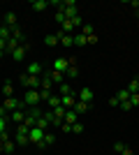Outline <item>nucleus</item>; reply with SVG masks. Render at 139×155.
Segmentation results:
<instances>
[{
    "label": "nucleus",
    "mask_w": 139,
    "mask_h": 155,
    "mask_svg": "<svg viewBox=\"0 0 139 155\" xmlns=\"http://www.w3.org/2000/svg\"><path fill=\"white\" fill-rule=\"evenodd\" d=\"M0 118H9V116H7V109L2 107V104H0Z\"/></svg>",
    "instance_id": "nucleus-42"
},
{
    "label": "nucleus",
    "mask_w": 139,
    "mask_h": 155,
    "mask_svg": "<svg viewBox=\"0 0 139 155\" xmlns=\"http://www.w3.org/2000/svg\"><path fill=\"white\" fill-rule=\"evenodd\" d=\"M46 74H49V77H51V81H56V84H63V79H65V74H63V72H56V70H49Z\"/></svg>",
    "instance_id": "nucleus-17"
},
{
    "label": "nucleus",
    "mask_w": 139,
    "mask_h": 155,
    "mask_svg": "<svg viewBox=\"0 0 139 155\" xmlns=\"http://www.w3.org/2000/svg\"><path fill=\"white\" fill-rule=\"evenodd\" d=\"M14 143H16V146H26V143H30V139H28V134H19V132H16V134H14Z\"/></svg>",
    "instance_id": "nucleus-19"
},
{
    "label": "nucleus",
    "mask_w": 139,
    "mask_h": 155,
    "mask_svg": "<svg viewBox=\"0 0 139 155\" xmlns=\"http://www.w3.org/2000/svg\"><path fill=\"white\" fill-rule=\"evenodd\" d=\"M81 132H84V125H81L79 120H77V123L72 125V134H81Z\"/></svg>",
    "instance_id": "nucleus-33"
},
{
    "label": "nucleus",
    "mask_w": 139,
    "mask_h": 155,
    "mask_svg": "<svg viewBox=\"0 0 139 155\" xmlns=\"http://www.w3.org/2000/svg\"><path fill=\"white\" fill-rule=\"evenodd\" d=\"M72 26H74V28L84 26V19H81V16H74V19H72Z\"/></svg>",
    "instance_id": "nucleus-38"
},
{
    "label": "nucleus",
    "mask_w": 139,
    "mask_h": 155,
    "mask_svg": "<svg viewBox=\"0 0 139 155\" xmlns=\"http://www.w3.org/2000/svg\"><path fill=\"white\" fill-rule=\"evenodd\" d=\"M19 81L26 86L28 91H40V88H42V77H30V74H21Z\"/></svg>",
    "instance_id": "nucleus-1"
},
{
    "label": "nucleus",
    "mask_w": 139,
    "mask_h": 155,
    "mask_svg": "<svg viewBox=\"0 0 139 155\" xmlns=\"http://www.w3.org/2000/svg\"><path fill=\"white\" fill-rule=\"evenodd\" d=\"M123 148H125V143H123V141H116V143H114V150H116V153H123Z\"/></svg>",
    "instance_id": "nucleus-36"
},
{
    "label": "nucleus",
    "mask_w": 139,
    "mask_h": 155,
    "mask_svg": "<svg viewBox=\"0 0 139 155\" xmlns=\"http://www.w3.org/2000/svg\"><path fill=\"white\" fill-rule=\"evenodd\" d=\"M77 77H79V67H77V65H70L67 72H65V79H70V84H72V79H77Z\"/></svg>",
    "instance_id": "nucleus-15"
},
{
    "label": "nucleus",
    "mask_w": 139,
    "mask_h": 155,
    "mask_svg": "<svg viewBox=\"0 0 139 155\" xmlns=\"http://www.w3.org/2000/svg\"><path fill=\"white\" fill-rule=\"evenodd\" d=\"M127 91H130V95H134V93H139V79H132V81L127 84Z\"/></svg>",
    "instance_id": "nucleus-29"
},
{
    "label": "nucleus",
    "mask_w": 139,
    "mask_h": 155,
    "mask_svg": "<svg viewBox=\"0 0 139 155\" xmlns=\"http://www.w3.org/2000/svg\"><path fill=\"white\" fill-rule=\"evenodd\" d=\"M60 30L65 32V35H72V30H74V26H72V21H65L63 26H60Z\"/></svg>",
    "instance_id": "nucleus-31"
},
{
    "label": "nucleus",
    "mask_w": 139,
    "mask_h": 155,
    "mask_svg": "<svg viewBox=\"0 0 139 155\" xmlns=\"http://www.w3.org/2000/svg\"><path fill=\"white\" fill-rule=\"evenodd\" d=\"M26 51H28V44H19V46H16V49L12 51L14 63H23V58H26Z\"/></svg>",
    "instance_id": "nucleus-5"
},
{
    "label": "nucleus",
    "mask_w": 139,
    "mask_h": 155,
    "mask_svg": "<svg viewBox=\"0 0 139 155\" xmlns=\"http://www.w3.org/2000/svg\"><path fill=\"white\" fill-rule=\"evenodd\" d=\"M116 97H118V102H127V100H130V91H127V88H121V91L116 93Z\"/></svg>",
    "instance_id": "nucleus-27"
},
{
    "label": "nucleus",
    "mask_w": 139,
    "mask_h": 155,
    "mask_svg": "<svg viewBox=\"0 0 139 155\" xmlns=\"http://www.w3.org/2000/svg\"><path fill=\"white\" fill-rule=\"evenodd\" d=\"M7 130V118H0V134Z\"/></svg>",
    "instance_id": "nucleus-40"
},
{
    "label": "nucleus",
    "mask_w": 139,
    "mask_h": 155,
    "mask_svg": "<svg viewBox=\"0 0 139 155\" xmlns=\"http://www.w3.org/2000/svg\"><path fill=\"white\" fill-rule=\"evenodd\" d=\"M44 44L46 46H56V44H58V37H56V35H46V37H44Z\"/></svg>",
    "instance_id": "nucleus-32"
},
{
    "label": "nucleus",
    "mask_w": 139,
    "mask_h": 155,
    "mask_svg": "<svg viewBox=\"0 0 139 155\" xmlns=\"http://www.w3.org/2000/svg\"><path fill=\"white\" fill-rule=\"evenodd\" d=\"M81 35H86V37L95 35V26H91V23H84V26H81Z\"/></svg>",
    "instance_id": "nucleus-26"
},
{
    "label": "nucleus",
    "mask_w": 139,
    "mask_h": 155,
    "mask_svg": "<svg viewBox=\"0 0 139 155\" xmlns=\"http://www.w3.org/2000/svg\"><path fill=\"white\" fill-rule=\"evenodd\" d=\"M46 7H49L46 0H35V2H33V9H35V12H44Z\"/></svg>",
    "instance_id": "nucleus-22"
},
{
    "label": "nucleus",
    "mask_w": 139,
    "mask_h": 155,
    "mask_svg": "<svg viewBox=\"0 0 139 155\" xmlns=\"http://www.w3.org/2000/svg\"><path fill=\"white\" fill-rule=\"evenodd\" d=\"M46 102H49V107H51V109H56V107H60V95H53V93H51V97H49Z\"/></svg>",
    "instance_id": "nucleus-28"
},
{
    "label": "nucleus",
    "mask_w": 139,
    "mask_h": 155,
    "mask_svg": "<svg viewBox=\"0 0 139 155\" xmlns=\"http://www.w3.org/2000/svg\"><path fill=\"white\" fill-rule=\"evenodd\" d=\"M60 132H63V134H72V125L63 123V125H60Z\"/></svg>",
    "instance_id": "nucleus-34"
},
{
    "label": "nucleus",
    "mask_w": 139,
    "mask_h": 155,
    "mask_svg": "<svg viewBox=\"0 0 139 155\" xmlns=\"http://www.w3.org/2000/svg\"><path fill=\"white\" fill-rule=\"evenodd\" d=\"M60 95H77V93H74L72 84H67V81H63V84H60Z\"/></svg>",
    "instance_id": "nucleus-18"
},
{
    "label": "nucleus",
    "mask_w": 139,
    "mask_h": 155,
    "mask_svg": "<svg viewBox=\"0 0 139 155\" xmlns=\"http://www.w3.org/2000/svg\"><path fill=\"white\" fill-rule=\"evenodd\" d=\"M9 37H12V28H7V26H0V39L9 42Z\"/></svg>",
    "instance_id": "nucleus-23"
},
{
    "label": "nucleus",
    "mask_w": 139,
    "mask_h": 155,
    "mask_svg": "<svg viewBox=\"0 0 139 155\" xmlns=\"http://www.w3.org/2000/svg\"><path fill=\"white\" fill-rule=\"evenodd\" d=\"M121 155H134V153H132V148H123V153H121Z\"/></svg>",
    "instance_id": "nucleus-43"
},
{
    "label": "nucleus",
    "mask_w": 139,
    "mask_h": 155,
    "mask_svg": "<svg viewBox=\"0 0 139 155\" xmlns=\"http://www.w3.org/2000/svg\"><path fill=\"white\" fill-rule=\"evenodd\" d=\"M12 39L14 42H19V44H26V35L21 28H12Z\"/></svg>",
    "instance_id": "nucleus-12"
},
{
    "label": "nucleus",
    "mask_w": 139,
    "mask_h": 155,
    "mask_svg": "<svg viewBox=\"0 0 139 155\" xmlns=\"http://www.w3.org/2000/svg\"><path fill=\"white\" fill-rule=\"evenodd\" d=\"M74 111H77L79 116H84L86 111H91V104H88V102H81V100H77V104H74Z\"/></svg>",
    "instance_id": "nucleus-13"
},
{
    "label": "nucleus",
    "mask_w": 139,
    "mask_h": 155,
    "mask_svg": "<svg viewBox=\"0 0 139 155\" xmlns=\"http://www.w3.org/2000/svg\"><path fill=\"white\" fill-rule=\"evenodd\" d=\"M130 104H132V107H139V93L130 95Z\"/></svg>",
    "instance_id": "nucleus-37"
},
{
    "label": "nucleus",
    "mask_w": 139,
    "mask_h": 155,
    "mask_svg": "<svg viewBox=\"0 0 139 155\" xmlns=\"http://www.w3.org/2000/svg\"><path fill=\"white\" fill-rule=\"evenodd\" d=\"M14 146H16V143H14V139H7V141L2 143V148H0V150L9 155V153H14Z\"/></svg>",
    "instance_id": "nucleus-21"
},
{
    "label": "nucleus",
    "mask_w": 139,
    "mask_h": 155,
    "mask_svg": "<svg viewBox=\"0 0 139 155\" xmlns=\"http://www.w3.org/2000/svg\"><path fill=\"white\" fill-rule=\"evenodd\" d=\"M56 21H58V23H60V26H63V23H65V14H63V9H58V14H56Z\"/></svg>",
    "instance_id": "nucleus-35"
},
{
    "label": "nucleus",
    "mask_w": 139,
    "mask_h": 155,
    "mask_svg": "<svg viewBox=\"0 0 139 155\" xmlns=\"http://www.w3.org/2000/svg\"><path fill=\"white\" fill-rule=\"evenodd\" d=\"M74 104H77V95H60V107L74 109Z\"/></svg>",
    "instance_id": "nucleus-9"
},
{
    "label": "nucleus",
    "mask_w": 139,
    "mask_h": 155,
    "mask_svg": "<svg viewBox=\"0 0 139 155\" xmlns=\"http://www.w3.org/2000/svg\"><path fill=\"white\" fill-rule=\"evenodd\" d=\"M9 118H12V120H14V123H23V120H26V111H23V109H16V111H12V116H9Z\"/></svg>",
    "instance_id": "nucleus-14"
},
{
    "label": "nucleus",
    "mask_w": 139,
    "mask_h": 155,
    "mask_svg": "<svg viewBox=\"0 0 139 155\" xmlns=\"http://www.w3.org/2000/svg\"><path fill=\"white\" fill-rule=\"evenodd\" d=\"M2 56H5V51H0V58H2Z\"/></svg>",
    "instance_id": "nucleus-45"
},
{
    "label": "nucleus",
    "mask_w": 139,
    "mask_h": 155,
    "mask_svg": "<svg viewBox=\"0 0 139 155\" xmlns=\"http://www.w3.org/2000/svg\"><path fill=\"white\" fill-rule=\"evenodd\" d=\"M86 44H88L86 35H81V32H79V35H74V46H86Z\"/></svg>",
    "instance_id": "nucleus-24"
},
{
    "label": "nucleus",
    "mask_w": 139,
    "mask_h": 155,
    "mask_svg": "<svg viewBox=\"0 0 139 155\" xmlns=\"http://www.w3.org/2000/svg\"><path fill=\"white\" fill-rule=\"evenodd\" d=\"M42 100H40V91H26V95H23V104L26 107H37Z\"/></svg>",
    "instance_id": "nucleus-2"
},
{
    "label": "nucleus",
    "mask_w": 139,
    "mask_h": 155,
    "mask_svg": "<svg viewBox=\"0 0 139 155\" xmlns=\"http://www.w3.org/2000/svg\"><path fill=\"white\" fill-rule=\"evenodd\" d=\"M67 67H70V58H56V60H53V67H51V70L63 72V74H65Z\"/></svg>",
    "instance_id": "nucleus-6"
},
{
    "label": "nucleus",
    "mask_w": 139,
    "mask_h": 155,
    "mask_svg": "<svg viewBox=\"0 0 139 155\" xmlns=\"http://www.w3.org/2000/svg\"><path fill=\"white\" fill-rule=\"evenodd\" d=\"M118 107H121L123 111H130V109H132V104H130V100H127V102H121Z\"/></svg>",
    "instance_id": "nucleus-39"
},
{
    "label": "nucleus",
    "mask_w": 139,
    "mask_h": 155,
    "mask_svg": "<svg viewBox=\"0 0 139 155\" xmlns=\"http://www.w3.org/2000/svg\"><path fill=\"white\" fill-rule=\"evenodd\" d=\"M51 84H53L51 77L44 72V74H42V88H40V91H51Z\"/></svg>",
    "instance_id": "nucleus-20"
},
{
    "label": "nucleus",
    "mask_w": 139,
    "mask_h": 155,
    "mask_svg": "<svg viewBox=\"0 0 139 155\" xmlns=\"http://www.w3.org/2000/svg\"><path fill=\"white\" fill-rule=\"evenodd\" d=\"M63 120H65L67 125H74L77 120H79V114H77L74 109H67V111H65V118H63Z\"/></svg>",
    "instance_id": "nucleus-11"
},
{
    "label": "nucleus",
    "mask_w": 139,
    "mask_h": 155,
    "mask_svg": "<svg viewBox=\"0 0 139 155\" xmlns=\"http://www.w3.org/2000/svg\"><path fill=\"white\" fill-rule=\"evenodd\" d=\"M5 26L7 28H16V14H14V12H7L5 14Z\"/></svg>",
    "instance_id": "nucleus-16"
},
{
    "label": "nucleus",
    "mask_w": 139,
    "mask_h": 155,
    "mask_svg": "<svg viewBox=\"0 0 139 155\" xmlns=\"http://www.w3.org/2000/svg\"><path fill=\"white\" fill-rule=\"evenodd\" d=\"M109 104H111V107H118V104H121V102H118V97L114 95V97H111V100H109Z\"/></svg>",
    "instance_id": "nucleus-41"
},
{
    "label": "nucleus",
    "mask_w": 139,
    "mask_h": 155,
    "mask_svg": "<svg viewBox=\"0 0 139 155\" xmlns=\"http://www.w3.org/2000/svg\"><path fill=\"white\" fill-rule=\"evenodd\" d=\"M65 107H56V109H51V114H53V118H65Z\"/></svg>",
    "instance_id": "nucleus-30"
},
{
    "label": "nucleus",
    "mask_w": 139,
    "mask_h": 155,
    "mask_svg": "<svg viewBox=\"0 0 139 155\" xmlns=\"http://www.w3.org/2000/svg\"><path fill=\"white\" fill-rule=\"evenodd\" d=\"M77 97H79L81 102H88V104H91V100L95 97V93H93L91 88H88V86H84V88H81V91L77 93Z\"/></svg>",
    "instance_id": "nucleus-8"
},
{
    "label": "nucleus",
    "mask_w": 139,
    "mask_h": 155,
    "mask_svg": "<svg viewBox=\"0 0 139 155\" xmlns=\"http://www.w3.org/2000/svg\"><path fill=\"white\" fill-rule=\"evenodd\" d=\"M0 88H2V95H5V97H14V81H12V79L2 81V86H0Z\"/></svg>",
    "instance_id": "nucleus-10"
},
{
    "label": "nucleus",
    "mask_w": 139,
    "mask_h": 155,
    "mask_svg": "<svg viewBox=\"0 0 139 155\" xmlns=\"http://www.w3.org/2000/svg\"><path fill=\"white\" fill-rule=\"evenodd\" d=\"M28 139H30V143H35V146H37V143L44 139V130H40L37 125H35V127H30V132H28Z\"/></svg>",
    "instance_id": "nucleus-4"
},
{
    "label": "nucleus",
    "mask_w": 139,
    "mask_h": 155,
    "mask_svg": "<svg viewBox=\"0 0 139 155\" xmlns=\"http://www.w3.org/2000/svg\"><path fill=\"white\" fill-rule=\"evenodd\" d=\"M26 74H30V77H42V74H44V70H42L40 63H28Z\"/></svg>",
    "instance_id": "nucleus-7"
},
{
    "label": "nucleus",
    "mask_w": 139,
    "mask_h": 155,
    "mask_svg": "<svg viewBox=\"0 0 139 155\" xmlns=\"http://www.w3.org/2000/svg\"><path fill=\"white\" fill-rule=\"evenodd\" d=\"M2 107H5L7 111H16V109H23L26 104H23V100H16V97H5Z\"/></svg>",
    "instance_id": "nucleus-3"
},
{
    "label": "nucleus",
    "mask_w": 139,
    "mask_h": 155,
    "mask_svg": "<svg viewBox=\"0 0 139 155\" xmlns=\"http://www.w3.org/2000/svg\"><path fill=\"white\" fill-rule=\"evenodd\" d=\"M5 49H7V42H5V39H0V51H5Z\"/></svg>",
    "instance_id": "nucleus-44"
},
{
    "label": "nucleus",
    "mask_w": 139,
    "mask_h": 155,
    "mask_svg": "<svg viewBox=\"0 0 139 155\" xmlns=\"http://www.w3.org/2000/svg\"><path fill=\"white\" fill-rule=\"evenodd\" d=\"M137 79H139V77H137Z\"/></svg>",
    "instance_id": "nucleus-46"
},
{
    "label": "nucleus",
    "mask_w": 139,
    "mask_h": 155,
    "mask_svg": "<svg viewBox=\"0 0 139 155\" xmlns=\"http://www.w3.org/2000/svg\"><path fill=\"white\" fill-rule=\"evenodd\" d=\"M42 141H44L46 146H53V143H56V134L49 130V132H44V139H42Z\"/></svg>",
    "instance_id": "nucleus-25"
}]
</instances>
